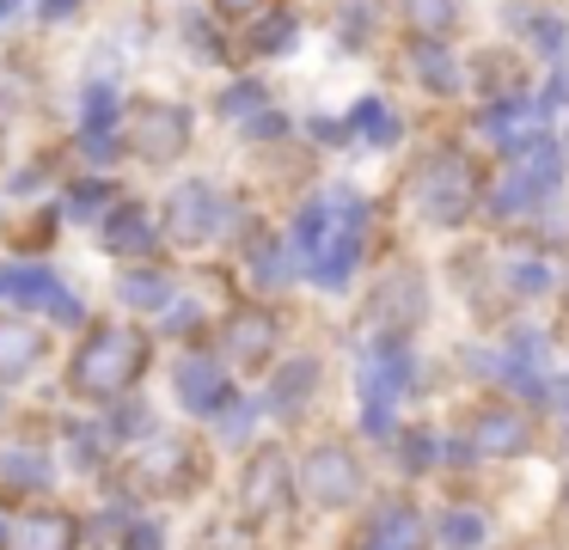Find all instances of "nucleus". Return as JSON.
I'll use <instances>...</instances> for the list:
<instances>
[{"label":"nucleus","instance_id":"nucleus-21","mask_svg":"<svg viewBox=\"0 0 569 550\" xmlns=\"http://www.w3.org/2000/svg\"><path fill=\"white\" fill-rule=\"evenodd\" d=\"M349 129H356L361 141H373V147H392L398 134H405V129H398V117L380 104V98H368V104H356V122H349Z\"/></svg>","mask_w":569,"mask_h":550},{"label":"nucleus","instance_id":"nucleus-7","mask_svg":"<svg viewBox=\"0 0 569 550\" xmlns=\"http://www.w3.org/2000/svg\"><path fill=\"white\" fill-rule=\"evenodd\" d=\"M141 367H148V337L129 330V324H111L80 349L74 391H87V398H117V391H129L141 379Z\"/></svg>","mask_w":569,"mask_h":550},{"label":"nucleus","instance_id":"nucleus-13","mask_svg":"<svg viewBox=\"0 0 569 550\" xmlns=\"http://www.w3.org/2000/svg\"><path fill=\"white\" fill-rule=\"evenodd\" d=\"M190 477H197V459H190V447L178 434H160L148 452L136 459V483L148 489V496H172V489H184Z\"/></svg>","mask_w":569,"mask_h":550},{"label":"nucleus","instance_id":"nucleus-3","mask_svg":"<svg viewBox=\"0 0 569 550\" xmlns=\"http://www.w3.org/2000/svg\"><path fill=\"white\" fill-rule=\"evenodd\" d=\"M337 550H435V508L429 489L386 483L368 496V508L349 513V532Z\"/></svg>","mask_w":569,"mask_h":550},{"label":"nucleus","instance_id":"nucleus-8","mask_svg":"<svg viewBox=\"0 0 569 550\" xmlns=\"http://www.w3.org/2000/svg\"><path fill=\"white\" fill-rule=\"evenodd\" d=\"M221 361L246 367V373H270L282 361V324L263 306H239L233 318L221 324Z\"/></svg>","mask_w":569,"mask_h":550},{"label":"nucleus","instance_id":"nucleus-30","mask_svg":"<svg viewBox=\"0 0 569 550\" xmlns=\"http://www.w3.org/2000/svg\"><path fill=\"white\" fill-rule=\"evenodd\" d=\"M19 281H26V269H0V300H19Z\"/></svg>","mask_w":569,"mask_h":550},{"label":"nucleus","instance_id":"nucleus-16","mask_svg":"<svg viewBox=\"0 0 569 550\" xmlns=\"http://www.w3.org/2000/svg\"><path fill=\"white\" fill-rule=\"evenodd\" d=\"M405 24H410L417 43H453L459 0H405Z\"/></svg>","mask_w":569,"mask_h":550},{"label":"nucleus","instance_id":"nucleus-26","mask_svg":"<svg viewBox=\"0 0 569 550\" xmlns=\"http://www.w3.org/2000/svg\"><path fill=\"white\" fill-rule=\"evenodd\" d=\"M43 312H50L56 318V324H80V318H87V306H80L74 300V293H68V288H56V281H50V288H43Z\"/></svg>","mask_w":569,"mask_h":550},{"label":"nucleus","instance_id":"nucleus-6","mask_svg":"<svg viewBox=\"0 0 569 550\" xmlns=\"http://www.w3.org/2000/svg\"><path fill=\"white\" fill-rule=\"evenodd\" d=\"M295 501H300L295 452H288L282 440H263V447H251L246 464H239V520H246V526L282 520Z\"/></svg>","mask_w":569,"mask_h":550},{"label":"nucleus","instance_id":"nucleus-23","mask_svg":"<svg viewBox=\"0 0 569 550\" xmlns=\"http://www.w3.org/2000/svg\"><path fill=\"white\" fill-rule=\"evenodd\" d=\"M104 208H111V183L80 178L74 190H68V214H74V220H104Z\"/></svg>","mask_w":569,"mask_h":550},{"label":"nucleus","instance_id":"nucleus-18","mask_svg":"<svg viewBox=\"0 0 569 550\" xmlns=\"http://www.w3.org/2000/svg\"><path fill=\"white\" fill-rule=\"evenodd\" d=\"M410 61H417V73H422L429 92H441V98L466 92V68L447 56V43H417V49H410Z\"/></svg>","mask_w":569,"mask_h":550},{"label":"nucleus","instance_id":"nucleus-19","mask_svg":"<svg viewBox=\"0 0 569 550\" xmlns=\"http://www.w3.org/2000/svg\"><path fill=\"white\" fill-rule=\"evenodd\" d=\"M295 251H288V244H251V276H258V288H288V281H295Z\"/></svg>","mask_w":569,"mask_h":550},{"label":"nucleus","instance_id":"nucleus-1","mask_svg":"<svg viewBox=\"0 0 569 550\" xmlns=\"http://www.w3.org/2000/svg\"><path fill=\"white\" fill-rule=\"evenodd\" d=\"M447 452L459 483H508L532 459H551V416L545 403L520 398L508 386H471L447 403ZM447 477V483H453Z\"/></svg>","mask_w":569,"mask_h":550},{"label":"nucleus","instance_id":"nucleus-17","mask_svg":"<svg viewBox=\"0 0 569 550\" xmlns=\"http://www.w3.org/2000/svg\"><path fill=\"white\" fill-rule=\"evenodd\" d=\"M38 361H43V330L7 318V324H0V379H26Z\"/></svg>","mask_w":569,"mask_h":550},{"label":"nucleus","instance_id":"nucleus-22","mask_svg":"<svg viewBox=\"0 0 569 550\" xmlns=\"http://www.w3.org/2000/svg\"><path fill=\"white\" fill-rule=\"evenodd\" d=\"M117 293H123L129 306H141V312H153V306H172V281H166V276H148V269L123 276V281H117Z\"/></svg>","mask_w":569,"mask_h":550},{"label":"nucleus","instance_id":"nucleus-34","mask_svg":"<svg viewBox=\"0 0 569 550\" xmlns=\"http://www.w3.org/2000/svg\"><path fill=\"white\" fill-rule=\"evenodd\" d=\"M0 538H7V526H0Z\"/></svg>","mask_w":569,"mask_h":550},{"label":"nucleus","instance_id":"nucleus-31","mask_svg":"<svg viewBox=\"0 0 569 550\" xmlns=\"http://www.w3.org/2000/svg\"><path fill=\"white\" fill-rule=\"evenodd\" d=\"M557 312H569V263H557Z\"/></svg>","mask_w":569,"mask_h":550},{"label":"nucleus","instance_id":"nucleus-24","mask_svg":"<svg viewBox=\"0 0 569 550\" xmlns=\"http://www.w3.org/2000/svg\"><path fill=\"white\" fill-rule=\"evenodd\" d=\"M295 43V12H263V24L251 31V49L258 56H276V49Z\"/></svg>","mask_w":569,"mask_h":550},{"label":"nucleus","instance_id":"nucleus-27","mask_svg":"<svg viewBox=\"0 0 569 550\" xmlns=\"http://www.w3.org/2000/svg\"><path fill=\"white\" fill-rule=\"evenodd\" d=\"M221 110H227L233 122H246V110H263V92L246 80V86H233V92H221Z\"/></svg>","mask_w":569,"mask_h":550},{"label":"nucleus","instance_id":"nucleus-32","mask_svg":"<svg viewBox=\"0 0 569 550\" xmlns=\"http://www.w3.org/2000/svg\"><path fill=\"white\" fill-rule=\"evenodd\" d=\"M74 7H80V0H43L38 12H43V19H62V12H74Z\"/></svg>","mask_w":569,"mask_h":550},{"label":"nucleus","instance_id":"nucleus-5","mask_svg":"<svg viewBox=\"0 0 569 550\" xmlns=\"http://www.w3.org/2000/svg\"><path fill=\"white\" fill-rule=\"evenodd\" d=\"M483 190H490V183L471 171L466 153H435L429 166H417V178H410V208H417L429 227H466L471 214H483Z\"/></svg>","mask_w":569,"mask_h":550},{"label":"nucleus","instance_id":"nucleus-33","mask_svg":"<svg viewBox=\"0 0 569 550\" xmlns=\"http://www.w3.org/2000/svg\"><path fill=\"white\" fill-rule=\"evenodd\" d=\"M19 7V0H0V19H7V12H13Z\"/></svg>","mask_w":569,"mask_h":550},{"label":"nucleus","instance_id":"nucleus-10","mask_svg":"<svg viewBox=\"0 0 569 550\" xmlns=\"http://www.w3.org/2000/svg\"><path fill=\"white\" fill-rule=\"evenodd\" d=\"M319 386H325V361H319V354H295V361H276V379H270V391H263V410H276L282 422H295V416H307V410H312Z\"/></svg>","mask_w":569,"mask_h":550},{"label":"nucleus","instance_id":"nucleus-20","mask_svg":"<svg viewBox=\"0 0 569 550\" xmlns=\"http://www.w3.org/2000/svg\"><path fill=\"white\" fill-rule=\"evenodd\" d=\"M0 483H7V489H38V483H50V459H38V452H26V447L0 452Z\"/></svg>","mask_w":569,"mask_h":550},{"label":"nucleus","instance_id":"nucleus-14","mask_svg":"<svg viewBox=\"0 0 569 550\" xmlns=\"http://www.w3.org/2000/svg\"><path fill=\"white\" fill-rule=\"evenodd\" d=\"M74 538H80V526L68 520V513H26V520L13 526V550H74Z\"/></svg>","mask_w":569,"mask_h":550},{"label":"nucleus","instance_id":"nucleus-29","mask_svg":"<svg viewBox=\"0 0 569 550\" xmlns=\"http://www.w3.org/2000/svg\"><path fill=\"white\" fill-rule=\"evenodd\" d=\"M214 7H221V12H227V19H251V12H258V7H263V0H214Z\"/></svg>","mask_w":569,"mask_h":550},{"label":"nucleus","instance_id":"nucleus-25","mask_svg":"<svg viewBox=\"0 0 569 550\" xmlns=\"http://www.w3.org/2000/svg\"><path fill=\"white\" fill-rule=\"evenodd\" d=\"M111 122H117L111 86H92V92H87V134H111Z\"/></svg>","mask_w":569,"mask_h":550},{"label":"nucleus","instance_id":"nucleus-15","mask_svg":"<svg viewBox=\"0 0 569 550\" xmlns=\"http://www.w3.org/2000/svg\"><path fill=\"white\" fill-rule=\"evenodd\" d=\"M104 251L111 257H148L153 251L148 208H111V214H104Z\"/></svg>","mask_w":569,"mask_h":550},{"label":"nucleus","instance_id":"nucleus-4","mask_svg":"<svg viewBox=\"0 0 569 550\" xmlns=\"http://www.w3.org/2000/svg\"><path fill=\"white\" fill-rule=\"evenodd\" d=\"M429 276H422L417 263H392L373 276L368 288V306H361V337L368 342H410L417 349L422 324H429Z\"/></svg>","mask_w":569,"mask_h":550},{"label":"nucleus","instance_id":"nucleus-11","mask_svg":"<svg viewBox=\"0 0 569 550\" xmlns=\"http://www.w3.org/2000/svg\"><path fill=\"white\" fill-rule=\"evenodd\" d=\"M190 147V117L178 104H148L136 117V153L153 159V166H172L178 153Z\"/></svg>","mask_w":569,"mask_h":550},{"label":"nucleus","instance_id":"nucleus-2","mask_svg":"<svg viewBox=\"0 0 569 550\" xmlns=\"http://www.w3.org/2000/svg\"><path fill=\"white\" fill-rule=\"evenodd\" d=\"M368 447H373L368 434H319L312 440V447L295 459L300 508L325 513V520H349V513L368 508V496L380 489Z\"/></svg>","mask_w":569,"mask_h":550},{"label":"nucleus","instance_id":"nucleus-28","mask_svg":"<svg viewBox=\"0 0 569 550\" xmlns=\"http://www.w3.org/2000/svg\"><path fill=\"white\" fill-rule=\"evenodd\" d=\"M129 550H160V526H129Z\"/></svg>","mask_w":569,"mask_h":550},{"label":"nucleus","instance_id":"nucleus-9","mask_svg":"<svg viewBox=\"0 0 569 550\" xmlns=\"http://www.w3.org/2000/svg\"><path fill=\"white\" fill-rule=\"evenodd\" d=\"M221 196L209 190V183H178L172 202H166V232H172L178 244H209L214 232H221Z\"/></svg>","mask_w":569,"mask_h":550},{"label":"nucleus","instance_id":"nucleus-12","mask_svg":"<svg viewBox=\"0 0 569 550\" xmlns=\"http://www.w3.org/2000/svg\"><path fill=\"white\" fill-rule=\"evenodd\" d=\"M178 398H184L197 416L233 410V379H227V361H209V354H190V361H178Z\"/></svg>","mask_w":569,"mask_h":550}]
</instances>
